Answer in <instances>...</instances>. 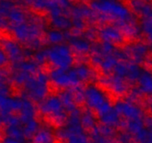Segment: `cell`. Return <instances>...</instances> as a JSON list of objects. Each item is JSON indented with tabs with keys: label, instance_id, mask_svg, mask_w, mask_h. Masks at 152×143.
<instances>
[{
	"label": "cell",
	"instance_id": "cell-6",
	"mask_svg": "<svg viewBox=\"0 0 152 143\" xmlns=\"http://www.w3.org/2000/svg\"><path fill=\"white\" fill-rule=\"evenodd\" d=\"M64 107L59 97L52 96L42 102L40 110L43 113L52 115L55 120L61 122L66 119V114L63 111Z\"/></svg>",
	"mask_w": 152,
	"mask_h": 143
},
{
	"label": "cell",
	"instance_id": "cell-17",
	"mask_svg": "<svg viewBox=\"0 0 152 143\" xmlns=\"http://www.w3.org/2000/svg\"><path fill=\"white\" fill-rule=\"evenodd\" d=\"M48 40L50 43L55 45L60 44L63 40L65 38V34H63L59 30H51L47 34Z\"/></svg>",
	"mask_w": 152,
	"mask_h": 143
},
{
	"label": "cell",
	"instance_id": "cell-4",
	"mask_svg": "<svg viewBox=\"0 0 152 143\" xmlns=\"http://www.w3.org/2000/svg\"><path fill=\"white\" fill-rule=\"evenodd\" d=\"M47 81V77L43 73H39L36 77H31L24 84L28 97L37 101L43 100L48 90Z\"/></svg>",
	"mask_w": 152,
	"mask_h": 143
},
{
	"label": "cell",
	"instance_id": "cell-19",
	"mask_svg": "<svg viewBox=\"0 0 152 143\" xmlns=\"http://www.w3.org/2000/svg\"><path fill=\"white\" fill-rule=\"evenodd\" d=\"M145 52V48L144 46L142 45H135V46H132L130 47L129 52H128L127 54L128 55V54L131 53L136 59H140V58H142Z\"/></svg>",
	"mask_w": 152,
	"mask_h": 143
},
{
	"label": "cell",
	"instance_id": "cell-10",
	"mask_svg": "<svg viewBox=\"0 0 152 143\" xmlns=\"http://www.w3.org/2000/svg\"><path fill=\"white\" fill-rule=\"evenodd\" d=\"M140 89L141 91L145 93L152 92V75L148 72H142L139 78Z\"/></svg>",
	"mask_w": 152,
	"mask_h": 143
},
{
	"label": "cell",
	"instance_id": "cell-7",
	"mask_svg": "<svg viewBox=\"0 0 152 143\" xmlns=\"http://www.w3.org/2000/svg\"><path fill=\"white\" fill-rule=\"evenodd\" d=\"M115 109L119 113L130 120L140 119L141 110L130 101H119L116 103Z\"/></svg>",
	"mask_w": 152,
	"mask_h": 143
},
{
	"label": "cell",
	"instance_id": "cell-14",
	"mask_svg": "<svg viewBox=\"0 0 152 143\" xmlns=\"http://www.w3.org/2000/svg\"><path fill=\"white\" fill-rule=\"evenodd\" d=\"M52 133L48 129L37 131L34 137L35 143H52Z\"/></svg>",
	"mask_w": 152,
	"mask_h": 143
},
{
	"label": "cell",
	"instance_id": "cell-12",
	"mask_svg": "<svg viewBox=\"0 0 152 143\" xmlns=\"http://www.w3.org/2000/svg\"><path fill=\"white\" fill-rule=\"evenodd\" d=\"M107 83L112 87L113 91L119 93V94L123 93L126 90V85H125V84H124L122 78L116 76V75L111 77L110 78L107 79Z\"/></svg>",
	"mask_w": 152,
	"mask_h": 143
},
{
	"label": "cell",
	"instance_id": "cell-18",
	"mask_svg": "<svg viewBox=\"0 0 152 143\" xmlns=\"http://www.w3.org/2000/svg\"><path fill=\"white\" fill-rule=\"evenodd\" d=\"M39 128V124L34 119H31L27 123H26L24 129H23V134L24 136H31V135L34 134L37 132V130Z\"/></svg>",
	"mask_w": 152,
	"mask_h": 143
},
{
	"label": "cell",
	"instance_id": "cell-3",
	"mask_svg": "<svg viewBox=\"0 0 152 143\" xmlns=\"http://www.w3.org/2000/svg\"><path fill=\"white\" fill-rule=\"evenodd\" d=\"M47 58L60 69H68L73 61L70 48L65 44L54 45L46 49Z\"/></svg>",
	"mask_w": 152,
	"mask_h": 143
},
{
	"label": "cell",
	"instance_id": "cell-5",
	"mask_svg": "<svg viewBox=\"0 0 152 143\" xmlns=\"http://www.w3.org/2000/svg\"><path fill=\"white\" fill-rule=\"evenodd\" d=\"M51 78L55 84L61 87H73L81 81L75 68L56 69L51 72Z\"/></svg>",
	"mask_w": 152,
	"mask_h": 143
},
{
	"label": "cell",
	"instance_id": "cell-8",
	"mask_svg": "<svg viewBox=\"0 0 152 143\" xmlns=\"http://www.w3.org/2000/svg\"><path fill=\"white\" fill-rule=\"evenodd\" d=\"M100 35L104 41L111 43L122 41L123 38L119 29L112 26H107L102 28L100 31Z\"/></svg>",
	"mask_w": 152,
	"mask_h": 143
},
{
	"label": "cell",
	"instance_id": "cell-9",
	"mask_svg": "<svg viewBox=\"0 0 152 143\" xmlns=\"http://www.w3.org/2000/svg\"><path fill=\"white\" fill-rule=\"evenodd\" d=\"M99 117L104 125L108 127L118 125L120 122V115L113 107L107 111L100 113Z\"/></svg>",
	"mask_w": 152,
	"mask_h": 143
},
{
	"label": "cell",
	"instance_id": "cell-16",
	"mask_svg": "<svg viewBox=\"0 0 152 143\" xmlns=\"http://www.w3.org/2000/svg\"><path fill=\"white\" fill-rule=\"evenodd\" d=\"M75 69L77 75H78V78L81 81L89 79L91 76L92 72L87 65L81 64V65H78L75 67Z\"/></svg>",
	"mask_w": 152,
	"mask_h": 143
},
{
	"label": "cell",
	"instance_id": "cell-15",
	"mask_svg": "<svg viewBox=\"0 0 152 143\" xmlns=\"http://www.w3.org/2000/svg\"><path fill=\"white\" fill-rule=\"evenodd\" d=\"M11 125L6 120H0V143H7L10 138Z\"/></svg>",
	"mask_w": 152,
	"mask_h": 143
},
{
	"label": "cell",
	"instance_id": "cell-13",
	"mask_svg": "<svg viewBox=\"0 0 152 143\" xmlns=\"http://www.w3.org/2000/svg\"><path fill=\"white\" fill-rule=\"evenodd\" d=\"M52 23L58 28H69L72 25L71 20L69 18H67V17H66L64 14L55 16V17H52Z\"/></svg>",
	"mask_w": 152,
	"mask_h": 143
},
{
	"label": "cell",
	"instance_id": "cell-2",
	"mask_svg": "<svg viewBox=\"0 0 152 143\" xmlns=\"http://www.w3.org/2000/svg\"><path fill=\"white\" fill-rule=\"evenodd\" d=\"M84 98L88 106L97 110L99 114L112 107L104 92L95 85H90L86 89Z\"/></svg>",
	"mask_w": 152,
	"mask_h": 143
},
{
	"label": "cell",
	"instance_id": "cell-1",
	"mask_svg": "<svg viewBox=\"0 0 152 143\" xmlns=\"http://www.w3.org/2000/svg\"><path fill=\"white\" fill-rule=\"evenodd\" d=\"M91 7L105 17H113L119 21L130 20L131 13L126 6L119 2L111 0L95 1L91 3Z\"/></svg>",
	"mask_w": 152,
	"mask_h": 143
},
{
	"label": "cell",
	"instance_id": "cell-21",
	"mask_svg": "<svg viewBox=\"0 0 152 143\" xmlns=\"http://www.w3.org/2000/svg\"><path fill=\"white\" fill-rule=\"evenodd\" d=\"M2 111V106L1 104H0V114H1Z\"/></svg>",
	"mask_w": 152,
	"mask_h": 143
},
{
	"label": "cell",
	"instance_id": "cell-11",
	"mask_svg": "<svg viewBox=\"0 0 152 143\" xmlns=\"http://www.w3.org/2000/svg\"><path fill=\"white\" fill-rule=\"evenodd\" d=\"M69 39L71 45L75 50L80 52H86L90 50V44L87 40L76 37H71V36H69Z\"/></svg>",
	"mask_w": 152,
	"mask_h": 143
},
{
	"label": "cell",
	"instance_id": "cell-20",
	"mask_svg": "<svg viewBox=\"0 0 152 143\" xmlns=\"http://www.w3.org/2000/svg\"><path fill=\"white\" fill-rule=\"evenodd\" d=\"M81 124L83 126L88 127V128H94L96 125V121L93 118V115L90 113H85L81 119Z\"/></svg>",
	"mask_w": 152,
	"mask_h": 143
}]
</instances>
